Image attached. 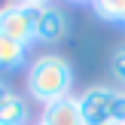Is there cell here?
Masks as SVG:
<instances>
[{
  "label": "cell",
  "mask_w": 125,
  "mask_h": 125,
  "mask_svg": "<svg viewBox=\"0 0 125 125\" xmlns=\"http://www.w3.org/2000/svg\"><path fill=\"white\" fill-rule=\"evenodd\" d=\"M73 92V67L64 55H37L34 64L28 67V95L37 104L49 107V104L61 101V98H70Z\"/></svg>",
  "instance_id": "6da1fadb"
},
{
  "label": "cell",
  "mask_w": 125,
  "mask_h": 125,
  "mask_svg": "<svg viewBox=\"0 0 125 125\" xmlns=\"http://www.w3.org/2000/svg\"><path fill=\"white\" fill-rule=\"evenodd\" d=\"M76 101L85 125H125V92L113 85H89Z\"/></svg>",
  "instance_id": "7a4b0ae2"
},
{
  "label": "cell",
  "mask_w": 125,
  "mask_h": 125,
  "mask_svg": "<svg viewBox=\"0 0 125 125\" xmlns=\"http://www.w3.org/2000/svg\"><path fill=\"white\" fill-rule=\"evenodd\" d=\"M0 34L9 37V40H15V43H21V46L37 43V28L28 21V15L18 9V3L0 6Z\"/></svg>",
  "instance_id": "3957f363"
},
{
  "label": "cell",
  "mask_w": 125,
  "mask_h": 125,
  "mask_svg": "<svg viewBox=\"0 0 125 125\" xmlns=\"http://www.w3.org/2000/svg\"><path fill=\"white\" fill-rule=\"evenodd\" d=\"M70 34V18L61 6L46 3L40 21H37V43H61Z\"/></svg>",
  "instance_id": "277c9868"
},
{
  "label": "cell",
  "mask_w": 125,
  "mask_h": 125,
  "mask_svg": "<svg viewBox=\"0 0 125 125\" xmlns=\"http://www.w3.org/2000/svg\"><path fill=\"white\" fill-rule=\"evenodd\" d=\"M40 125H85L83 113H79V101L70 95V98H61V101L43 107Z\"/></svg>",
  "instance_id": "5b68a950"
},
{
  "label": "cell",
  "mask_w": 125,
  "mask_h": 125,
  "mask_svg": "<svg viewBox=\"0 0 125 125\" xmlns=\"http://www.w3.org/2000/svg\"><path fill=\"white\" fill-rule=\"evenodd\" d=\"M28 116H31L28 98L9 92V95L0 101V125H28Z\"/></svg>",
  "instance_id": "8992f818"
},
{
  "label": "cell",
  "mask_w": 125,
  "mask_h": 125,
  "mask_svg": "<svg viewBox=\"0 0 125 125\" xmlns=\"http://www.w3.org/2000/svg\"><path fill=\"white\" fill-rule=\"evenodd\" d=\"M28 61V46L0 34V70H18Z\"/></svg>",
  "instance_id": "52a82bcc"
},
{
  "label": "cell",
  "mask_w": 125,
  "mask_h": 125,
  "mask_svg": "<svg viewBox=\"0 0 125 125\" xmlns=\"http://www.w3.org/2000/svg\"><path fill=\"white\" fill-rule=\"evenodd\" d=\"M92 12H95L98 18H104V21H110V24H119L122 0H95V3H92Z\"/></svg>",
  "instance_id": "ba28073f"
},
{
  "label": "cell",
  "mask_w": 125,
  "mask_h": 125,
  "mask_svg": "<svg viewBox=\"0 0 125 125\" xmlns=\"http://www.w3.org/2000/svg\"><path fill=\"white\" fill-rule=\"evenodd\" d=\"M18 9H21L24 15H28V21L37 28V21H40V15H43V9H46V3H43V0H21V3H18Z\"/></svg>",
  "instance_id": "9c48e42d"
},
{
  "label": "cell",
  "mask_w": 125,
  "mask_h": 125,
  "mask_svg": "<svg viewBox=\"0 0 125 125\" xmlns=\"http://www.w3.org/2000/svg\"><path fill=\"white\" fill-rule=\"evenodd\" d=\"M110 73H113L116 83L125 85V49H116L113 58H110Z\"/></svg>",
  "instance_id": "30bf717a"
},
{
  "label": "cell",
  "mask_w": 125,
  "mask_h": 125,
  "mask_svg": "<svg viewBox=\"0 0 125 125\" xmlns=\"http://www.w3.org/2000/svg\"><path fill=\"white\" fill-rule=\"evenodd\" d=\"M6 95H9V85H6V83H3V79H0V101H3V98H6Z\"/></svg>",
  "instance_id": "8fae6325"
},
{
  "label": "cell",
  "mask_w": 125,
  "mask_h": 125,
  "mask_svg": "<svg viewBox=\"0 0 125 125\" xmlns=\"http://www.w3.org/2000/svg\"><path fill=\"white\" fill-rule=\"evenodd\" d=\"M119 24L125 28V0H122V12H119Z\"/></svg>",
  "instance_id": "7c38bea8"
},
{
  "label": "cell",
  "mask_w": 125,
  "mask_h": 125,
  "mask_svg": "<svg viewBox=\"0 0 125 125\" xmlns=\"http://www.w3.org/2000/svg\"><path fill=\"white\" fill-rule=\"evenodd\" d=\"M37 125H40V122H37Z\"/></svg>",
  "instance_id": "4fadbf2b"
},
{
  "label": "cell",
  "mask_w": 125,
  "mask_h": 125,
  "mask_svg": "<svg viewBox=\"0 0 125 125\" xmlns=\"http://www.w3.org/2000/svg\"><path fill=\"white\" fill-rule=\"evenodd\" d=\"M122 49H125V46H122Z\"/></svg>",
  "instance_id": "5bb4252c"
}]
</instances>
